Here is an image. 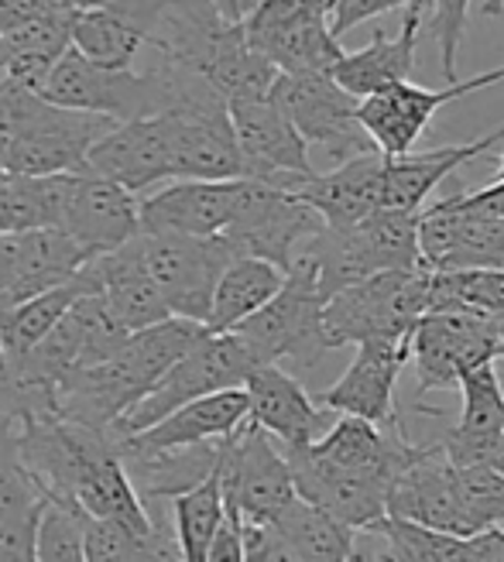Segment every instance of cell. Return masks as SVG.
Here are the masks:
<instances>
[{
  "mask_svg": "<svg viewBox=\"0 0 504 562\" xmlns=\"http://www.w3.org/2000/svg\"><path fill=\"white\" fill-rule=\"evenodd\" d=\"M299 255H305L316 265L326 299L378 271L426 268L423 213L378 210L374 216H368L350 231L323 227Z\"/></svg>",
  "mask_w": 504,
  "mask_h": 562,
  "instance_id": "6da1fadb",
  "label": "cell"
},
{
  "mask_svg": "<svg viewBox=\"0 0 504 562\" xmlns=\"http://www.w3.org/2000/svg\"><path fill=\"white\" fill-rule=\"evenodd\" d=\"M433 308V271H378L329 295L323 326L329 350L368 340H405Z\"/></svg>",
  "mask_w": 504,
  "mask_h": 562,
  "instance_id": "7a4b0ae2",
  "label": "cell"
},
{
  "mask_svg": "<svg viewBox=\"0 0 504 562\" xmlns=\"http://www.w3.org/2000/svg\"><path fill=\"white\" fill-rule=\"evenodd\" d=\"M326 292L320 285L316 265L299 255L292 268L285 271V285L265 308L244 319L234 333H240L247 347L258 353L261 363L295 360L302 371L320 363V357L329 350L326 344Z\"/></svg>",
  "mask_w": 504,
  "mask_h": 562,
  "instance_id": "3957f363",
  "label": "cell"
},
{
  "mask_svg": "<svg viewBox=\"0 0 504 562\" xmlns=\"http://www.w3.org/2000/svg\"><path fill=\"white\" fill-rule=\"evenodd\" d=\"M258 368H261V360L247 347L240 333L234 329L206 333L203 340L195 344L114 429H110V436H134L195 398L216 395V391H227V387H244L247 378Z\"/></svg>",
  "mask_w": 504,
  "mask_h": 562,
  "instance_id": "277c9868",
  "label": "cell"
},
{
  "mask_svg": "<svg viewBox=\"0 0 504 562\" xmlns=\"http://www.w3.org/2000/svg\"><path fill=\"white\" fill-rule=\"evenodd\" d=\"M271 100L285 110L299 134L336 158V165L381 151L360 124V100L347 93L333 72H278Z\"/></svg>",
  "mask_w": 504,
  "mask_h": 562,
  "instance_id": "5b68a950",
  "label": "cell"
},
{
  "mask_svg": "<svg viewBox=\"0 0 504 562\" xmlns=\"http://www.w3.org/2000/svg\"><path fill=\"white\" fill-rule=\"evenodd\" d=\"M38 93L59 106L103 114L121 124L137 117H158L165 110V93L155 69H110L82 55L76 45L55 63Z\"/></svg>",
  "mask_w": 504,
  "mask_h": 562,
  "instance_id": "8992f818",
  "label": "cell"
},
{
  "mask_svg": "<svg viewBox=\"0 0 504 562\" xmlns=\"http://www.w3.org/2000/svg\"><path fill=\"white\" fill-rule=\"evenodd\" d=\"M323 227H326V220L292 189H282L265 179H244L237 213L231 220V227L223 231V237H227L240 255L265 258L282 271H289L299 250Z\"/></svg>",
  "mask_w": 504,
  "mask_h": 562,
  "instance_id": "52a82bcc",
  "label": "cell"
},
{
  "mask_svg": "<svg viewBox=\"0 0 504 562\" xmlns=\"http://www.w3.org/2000/svg\"><path fill=\"white\" fill-rule=\"evenodd\" d=\"M244 32L282 72H333L344 59L329 24V0H261L247 14Z\"/></svg>",
  "mask_w": 504,
  "mask_h": 562,
  "instance_id": "ba28073f",
  "label": "cell"
},
{
  "mask_svg": "<svg viewBox=\"0 0 504 562\" xmlns=\"http://www.w3.org/2000/svg\"><path fill=\"white\" fill-rule=\"evenodd\" d=\"M504 353L497 316L467 313H426L412 329V360L418 374V398L429 391H460V378Z\"/></svg>",
  "mask_w": 504,
  "mask_h": 562,
  "instance_id": "9c48e42d",
  "label": "cell"
},
{
  "mask_svg": "<svg viewBox=\"0 0 504 562\" xmlns=\"http://www.w3.org/2000/svg\"><path fill=\"white\" fill-rule=\"evenodd\" d=\"M223 494L247 525H271L299 497L285 449L250 418L223 439Z\"/></svg>",
  "mask_w": 504,
  "mask_h": 562,
  "instance_id": "30bf717a",
  "label": "cell"
},
{
  "mask_svg": "<svg viewBox=\"0 0 504 562\" xmlns=\"http://www.w3.org/2000/svg\"><path fill=\"white\" fill-rule=\"evenodd\" d=\"M145 261L172 316L206 323L220 274L240 250L223 237H186V234H142Z\"/></svg>",
  "mask_w": 504,
  "mask_h": 562,
  "instance_id": "8fae6325",
  "label": "cell"
},
{
  "mask_svg": "<svg viewBox=\"0 0 504 562\" xmlns=\"http://www.w3.org/2000/svg\"><path fill=\"white\" fill-rule=\"evenodd\" d=\"M121 121L87 114L45 100L38 90L27 100L21 137L11 155V172L21 176H59V172H79L87 168L93 145L114 131Z\"/></svg>",
  "mask_w": 504,
  "mask_h": 562,
  "instance_id": "7c38bea8",
  "label": "cell"
},
{
  "mask_svg": "<svg viewBox=\"0 0 504 562\" xmlns=\"http://www.w3.org/2000/svg\"><path fill=\"white\" fill-rule=\"evenodd\" d=\"M501 79H504V66L491 69V72H481L473 79L446 82L443 90L415 87L412 79L408 82H391V87H384L381 93L360 100V124L384 155L399 158V155H408L415 148V140L426 134V127L439 114V106L453 103V100H460L467 93L488 90Z\"/></svg>",
  "mask_w": 504,
  "mask_h": 562,
  "instance_id": "4fadbf2b",
  "label": "cell"
},
{
  "mask_svg": "<svg viewBox=\"0 0 504 562\" xmlns=\"http://www.w3.org/2000/svg\"><path fill=\"white\" fill-rule=\"evenodd\" d=\"M234 134L250 165V179H265L282 189H295L313 176L310 140L285 117V110L271 97L261 100H234L231 103Z\"/></svg>",
  "mask_w": 504,
  "mask_h": 562,
  "instance_id": "5bb4252c",
  "label": "cell"
},
{
  "mask_svg": "<svg viewBox=\"0 0 504 562\" xmlns=\"http://www.w3.org/2000/svg\"><path fill=\"white\" fill-rule=\"evenodd\" d=\"M408 360L412 336H405V340L357 344V353L344 378L320 391L316 402L336 415H357L374 422V426H402V415L395 408V384Z\"/></svg>",
  "mask_w": 504,
  "mask_h": 562,
  "instance_id": "9a60e30c",
  "label": "cell"
},
{
  "mask_svg": "<svg viewBox=\"0 0 504 562\" xmlns=\"http://www.w3.org/2000/svg\"><path fill=\"white\" fill-rule=\"evenodd\" d=\"M244 179H172L142 195V234L216 237L231 227Z\"/></svg>",
  "mask_w": 504,
  "mask_h": 562,
  "instance_id": "2e32d148",
  "label": "cell"
},
{
  "mask_svg": "<svg viewBox=\"0 0 504 562\" xmlns=\"http://www.w3.org/2000/svg\"><path fill=\"white\" fill-rule=\"evenodd\" d=\"M285 449V446H282ZM285 457L295 473V491L302 501L316 504L336 521H344L354 531H368L388 515V484L371 473H354L333 467L313 453V446H292Z\"/></svg>",
  "mask_w": 504,
  "mask_h": 562,
  "instance_id": "e0dca14e",
  "label": "cell"
},
{
  "mask_svg": "<svg viewBox=\"0 0 504 562\" xmlns=\"http://www.w3.org/2000/svg\"><path fill=\"white\" fill-rule=\"evenodd\" d=\"M87 168L110 182L131 189L134 195L172 182L176 161H172L168 121L158 114V117H137V121L117 124L93 145Z\"/></svg>",
  "mask_w": 504,
  "mask_h": 562,
  "instance_id": "ac0fdd59",
  "label": "cell"
},
{
  "mask_svg": "<svg viewBox=\"0 0 504 562\" xmlns=\"http://www.w3.org/2000/svg\"><path fill=\"white\" fill-rule=\"evenodd\" d=\"M55 231H66L93 258H100L142 234V200L90 168H79L63 223Z\"/></svg>",
  "mask_w": 504,
  "mask_h": 562,
  "instance_id": "d6986e66",
  "label": "cell"
},
{
  "mask_svg": "<svg viewBox=\"0 0 504 562\" xmlns=\"http://www.w3.org/2000/svg\"><path fill=\"white\" fill-rule=\"evenodd\" d=\"M423 258L433 271L504 268V216L463 210L446 195L423 210Z\"/></svg>",
  "mask_w": 504,
  "mask_h": 562,
  "instance_id": "ffe728a7",
  "label": "cell"
},
{
  "mask_svg": "<svg viewBox=\"0 0 504 562\" xmlns=\"http://www.w3.org/2000/svg\"><path fill=\"white\" fill-rule=\"evenodd\" d=\"M168 0H93L72 14V45L93 63L131 69L137 52L148 48Z\"/></svg>",
  "mask_w": 504,
  "mask_h": 562,
  "instance_id": "44dd1931",
  "label": "cell"
},
{
  "mask_svg": "<svg viewBox=\"0 0 504 562\" xmlns=\"http://www.w3.org/2000/svg\"><path fill=\"white\" fill-rule=\"evenodd\" d=\"M172 137L176 179H250V165L234 134L231 106L161 114Z\"/></svg>",
  "mask_w": 504,
  "mask_h": 562,
  "instance_id": "7402d4cb",
  "label": "cell"
},
{
  "mask_svg": "<svg viewBox=\"0 0 504 562\" xmlns=\"http://www.w3.org/2000/svg\"><path fill=\"white\" fill-rule=\"evenodd\" d=\"M250 418V398L247 387H227L216 395L195 398L172 415H165L155 426L134 432V436H114L121 457H142V453H161V449H182L200 442H220L231 439Z\"/></svg>",
  "mask_w": 504,
  "mask_h": 562,
  "instance_id": "603a6c76",
  "label": "cell"
},
{
  "mask_svg": "<svg viewBox=\"0 0 504 562\" xmlns=\"http://www.w3.org/2000/svg\"><path fill=\"white\" fill-rule=\"evenodd\" d=\"M247 398H250V422L271 432L285 449L310 446L336 422V412L323 408L310 391H305L289 371L278 363H261L247 378Z\"/></svg>",
  "mask_w": 504,
  "mask_h": 562,
  "instance_id": "cb8c5ba5",
  "label": "cell"
},
{
  "mask_svg": "<svg viewBox=\"0 0 504 562\" xmlns=\"http://www.w3.org/2000/svg\"><path fill=\"white\" fill-rule=\"evenodd\" d=\"M388 515L418 521L426 528L453 531V536H473L457 494V470L446 457L443 442L426 446V453L391 484Z\"/></svg>",
  "mask_w": 504,
  "mask_h": 562,
  "instance_id": "d4e9b609",
  "label": "cell"
},
{
  "mask_svg": "<svg viewBox=\"0 0 504 562\" xmlns=\"http://www.w3.org/2000/svg\"><path fill=\"white\" fill-rule=\"evenodd\" d=\"M384 168H388V155L368 151L340 161L326 176L313 172L292 192L302 195L326 220V227L350 231L368 216H374L378 210H384Z\"/></svg>",
  "mask_w": 504,
  "mask_h": 562,
  "instance_id": "484cf974",
  "label": "cell"
},
{
  "mask_svg": "<svg viewBox=\"0 0 504 562\" xmlns=\"http://www.w3.org/2000/svg\"><path fill=\"white\" fill-rule=\"evenodd\" d=\"M429 4L433 0H412L395 35H388L384 27H378L363 48L344 52V59L333 66V79L357 100L381 93L391 82H408L415 72V45H418V32H423V18Z\"/></svg>",
  "mask_w": 504,
  "mask_h": 562,
  "instance_id": "4316f807",
  "label": "cell"
},
{
  "mask_svg": "<svg viewBox=\"0 0 504 562\" xmlns=\"http://www.w3.org/2000/svg\"><path fill=\"white\" fill-rule=\"evenodd\" d=\"M504 140V124L484 137L473 140H453V145L429 148V151H408L391 158L384 168V210H399V213H423L426 200L457 176V168L478 161L491 148H497Z\"/></svg>",
  "mask_w": 504,
  "mask_h": 562,
  "instance_id": "83f0119b",
  "label": "cell"
},
{
  "mask_svg": "<svg viewBox=\"0 0 504 562\" xmlns=\"http://www.w3.org/2000/svg\"><path fill=\"white\" fill-rule=\"evenodd\" d=\"M90 271L97 278V292L107 299V305L114 308V316L131 333L148 329V326L172 316V308H168L158 281H155V274H152V268L145 261L142 234H137L131 244L93 258Z\"/></svg>",
  "mask_w": 504,
  "mask_h": 562,
  "instance_id": "f1b7e54d",
  "label": "cell"
},
{
  "mask_svg": "<svg viewBox=\"0 0 504 562\" xmlns=\"http://www.w3.org/2000/svg\"><path fill=\"white\" fill-rule=\"evenodd\" d=\"M93 261V255L82 244H76L66 231L38 227L18 234V274L8 295H0V308H11L38 292L79 278V271Z\"/></svg>",
  "mask_w": 504,
  "mask_h": 562,
  "instance_id": "f546056e",
  "label": "cell"
},
{
  "mask_svg": "<svg viewBox=\"0 0 504 562\" xmlns=\"http://www.w3.org/2000/svg\"><path fill=\"white\" fill-rule=\"evenodd\" d=\"M90 292H97V278L87 265L79 271V278L66 281V285L38 292L11 308H0V347H4L8 360H18L27 350H35L69 316V308Z\"/></svg>",
  "mask_w": 504,
  "mask_h": 562,
  "instance_id": "4dcf8cb0",
  "label": "cell"
},
{
  "mask_svg": "<svg viewBox=\"0 0 504 562\" xmlns=\"http://www.w3.org/2000/svg\"><path fill=\"white\" fill-rule=\"evenodd\" d=\"M69 48H72V14H59V11H42L35 18H24L21 24L8 27L0 35V55L8 63V76L27 82L32 90H42V82Z\"/></svg>",
  "mask_w": 504,
  "mask_h": 562,
  "instance_id": "1f68e13d",
  "label": "cell"
},
{
  "mask_svg": "<svg viewBox=\"0 0 504 562\" xmlns=\"http://www.w3.org/2000/svg\"><path fill=\"white\" fill-rule=\"evenodd\" d=\"M285 285V271L255 258V255H240L227 265V271L220 274L216 292H213V308H210V333H231L244 319H250L265 308Z\"/></svg>",
  "mask_w": 504,
  "mask_h": 562,
  "instance_id": "d6a6232c",
  "label": "cell"
},
{
  "mask_svg": "<svg viewBox=\"0 0 504 562\" xmlns=\"http://www.w3.org/2000/svg\"><path fill=\"white\" fill-rule=\"evenodd\" d=\"M227 521V494H223V453L206 481L172 497V525L179 536L182 562H206L220 525Z\"/></svg>",
  "mask_w": 504,
  "mask_h": 562,
  "instance_id": "836d02e7",
  "label": "cell"
},
{
  "mask_svg": "<svg viewBox=\"0 0 504 562\" xmlns=\"http://www.w3.org/2000/svg\"><path fill=\"white\" fill-rule=\"evenodd\" d=\"M292 542L302 562H347L360 531L336 521L316 504L295 497L289 508L271 521Z\"/></svg>",
  "mask_w": 504,
  "mask_h": 562,
  "instance_id": "e575fe53",
  "label": "cell"
},
{
  "mask_svg": "<svg viewBox=\"0 0 504 562\" xmlns=\"http://www.w3.org/2000/svg\"><path fill=\"white\" fill-rule=\"evenodd\" d=\"M381 562H467V536L384 515L368 528Z\"/></svg>",
  "mask_w": 504,
  "mask_h": 562,
  "instance_id": "d590c367",
  "label": "cell"
},
{
  "mask_svg": "<svg viewBox=\"0 0 504 562\" xmlns=\"http://www.w3.org/2000/svg\"><path fill=\"white\" fill-rule=\"evenodd\" d=\"M45 501L21 453V418L0 402V528L35 512Z\"/></svg>",
  "mask_w": 504,
  "mask_h": 562,
  "instance_id": "8d00e7d4",
  "label": "cell"
},
{
  "mask_svg": "<svg viewBox=\"0 0 504 562\" xmlns=\"http://www.w3.org/2000/svg\"><path fill=\"white\" fill-rule=\"evenodd\" d=\"M460 422L457 429L463 432H501L504 429V384L497 374V360L481 363L460 378Z\"/></svg>",
  "mask_w": 504,
  "mask_h": 562,
  "instance_id": "74e56055",
  "label": "cell"
},
{
  "mask_svg": "<svg viewBox=\"0 0 504 562\" xmlns=\"http://www.w3.org/2000/svg\"><path fill=\"white\" fill-rule=\"evenodd\" d=\"M453 470H457V494L473 536L488 528H504V473L488 467H453Z\"/></svg>",
  "mask_w": 504,
  "mask_h": 562,
  "instance_id": "f35d334b",
  "label": "cell"
},
{
  "mask_svg": "<svg viewBox=\"0 0 504 562\" xmlns=\"http://www.w3.org/2000/svg\"><path fill=\"white\" fill-rule=\"evenodd\" d=\"M38 559L42 562H90L82 512L45 501L42 525H38Z\"/></svg>",
  "mask_w": 504,
  "mask_h": 562,
  "instance_id": "ab89813d",
  "label": "cell"
},
{
  "mask_svg": "<svg viewBox=\"0 0 504 562\" xmlns=\"http://www.w3.org/2000/svg\"><path fill=\"white\" fill-rule=\"evenodd\" d=\"M473 0H433L429 4V32L439 45V59H443V76L446 82H457V52L463 45L467 32V18H470Z\"/></svg>",
  "mask_w": 504,
  "mask_h": 562,
  "instance_id": "60d3db41",
  "label": "cell"
},
{
  "mask_svg": "<svg viewBox=\"0 0 504 562\" xmlns=\"http://www.w3.org/2000/svg\"><path fill=\"white\" fill-rule=\"evenodd\" d=\"M446 457L453 467H488L504 473V429L501 432H463V429H446L439 439Z\"/></svg>",
  "mask_w": 504,
  "mask_h": 562,
  "instance_id": "b9f144b4",
  "label": "cell"
},
{
  "mask_svg": "<svg viewBox=\"0 0 504 562\" xmlns=\"http://www.w3.org/2000/svg\"><path fill=\"white\" fill-rule=\"evenodd\" d=\"M45 501L35 512L0 528V562H42L38 559V525H42Z\"/></svg>",
  "mask_w": 504,
  "mask_h": 562,
  "instance_id": "7bdbcfd3",
  "label": "cell"
},
{
  "mask_svg": "<svg viewBox=\"0 0 504 562\" xmlns=\"http://www.w3.org/2000/svg\"><path fill=\"white\" fill-rule=\"evenodd\" d=\"M408 4L412 0H329V24L336 38H344L357 24L374 21L388 11H405Z\"/></svg>",
  "mask_w": 504,
  "mask_h": 562,
  "instance_id": "ee69618b",
  "label": "cell"
},
{
  "mask_svg": "<svg viewBox=\"0 0 504 562\" xmlns=\"http://www.w3.org/2000/svg\"><path fill=\"white\" fill-rule=\"evenodd\" d=\"M244 539H247V562H302L292 542L275 525L244 521Z\"/></svg>",
  "mask_w": 504,
  "mask_h": 562,
  "instance_id": "f6af8a7d",
  "label": "cell"
},
{
  "mask_svg": "<svg viewBox=\"0 0 504 562\" xmlns=\"http://www.w3.org/2000/svg\"><path fill=\"white\" fill-rule=\"evenodd\" d=\"M206 562H247V539H244V518L237 508L227 504V521L220 525L216 539L210 546Z\"/></svg>",
  "mask_w": 504,
  "mask_h": 562,
  "instance_id": "bcb514c9",
  "label": "cell"
},
{
  "mask_svg": "<svg viewBox=\"0 0 504 562\" xmlns=\"http://www.w3.org/2000/svg\"><path fill=\"white\" fill-rule=\"evenodd\" d=\"M467 562H504V528L467 536Z\"/></svg>",
  "mask_w": 504,
  "mask_h": 562,
  "instance_id": "7dc6e473",
  "label": "cell"
},
{
  "mask_svg": "<svg viewBox=\"0 0 504 562\" xmlns=\"http://www.w3.org/2000/svg\"><path fill=\"white\" fill-rule=\"evenodd\" d=\"M18 274V234H0V295H8Z\"/></svg>",
  "mask_w": 504,
  "mask_h": 562,
  "instance_id": "c3c4849f",
  "label": "cell"
},
{
  "mask_svg": "<svg viewBox=\"0 0 504 562\" xmlns=\"http://www.w3.org/2000/svg\"><path fill=\"white\" fill-rule=\"evenodd\" d=\"M216 4V11L227 18V21H237V24H244L247 21V14L255 11L261 0H213Z\"/></svg>",
  "mask_w": 504,
  "mask_h": 562,
  "instance_id": "681fc988",
  "label": "cell"
},
{
  "mask_svg": "<svg viewBox=\"0 0 504 562\" xmlns=\"http://www.w3.org/2000/svg\"><path fill=\"white\" fill-rule=\"evenodd\" d=\"M360 536H363V542H360V539L354 542V552H350V559H347V562H381V559H378V546H374V539L368 536V531H360Z\"/></svg>",
  "mask_w": 504,
  "mask_h": 562,
  "instance_id": "f907efd6",
  "label": "cell"
},
{
  "mask_svg": "<svg viewBox=\"0 0 504 562\" xmlns=\"http://www.w3.org/2000/svg\"><path fill=\"white\" fill-rule=\"evenodd\" d=\"M8 381H11V360H8L4 347H0V398H4V391H8Z\"/></svg>",
  "mask_w": 504,
  "mask_h": 562,
  "instance_id": "816d5d0a",
  "label": "cell"
},
{
  "mask_svg": "<svg viewBox=\"0 0 504 562\" xmlns=\"http://www.w3.org/2000/svg\"><path fill=\"white\" fill-rule=\"evenodd\" d=\"M501 4H504V0H488V4H484V14H491V18H494V11H497Z\"/></svg>",
  "mask_w": 504,
  "mask_h": 562,
  "instance_id": "f5cc1de1",
  "label": "cell"
},
{
  "mask_svg": "<svg viewBox=\"0 0 504 562\" xmlns=\"http://www.w3.org/2000/svg\"><path fill=\"white\" fill-rule=\"evenodd\" d=\"M497 333H501V347H504V313L497 316ZM504 357V353H501Z\"/></svg>",
  "mask_w": 504,
  "mask_h": 562,
  "instance_id": "db71d44e",
  "label": "cell"
},
{
  "mask_svg": "<svg viewBox=\"0 0 504 562\" xmlns=\"http://www.w3.org/2000/svg\"><path fill=\"white\" fill-rule=\"evenodd\" d=\"M497 182H504V155L497 158Z\"/></svg>",
  "mask_w": 504,
  "mask_h": 562,
  "instance_id": "11a10c76",
  "label": "cell"
},
{
  "mask_svg": "<svg viewBox=\"0 0 504 562\" xmlns=\"http://www.w3.org/2000/svg\"><path fill=\"white\" fill-rule=\"evenodd\" d=\"M494 18H501V21H504V4H501V8L494 11Z\"/></svg>",
  "mask_w": 504,
  "mask_h": 562,
  "instance_id": "9f6ffc18",
  "label": "cell"
},
{
  "mask_svg": "<svg viewBox=\"0 0 504 562\" xmlns=\"http://www.w3.org/2000/svg\"><path fill=\"white\" fill-rule=\"evenodd\" d=\"M0 234H4V227H0Z\"/></svg>",
  "mask_w": 504,
  "mask_h": 562,
  "instance_id": "6f0895ef",
  "label": "cell"
}]
</instances>
